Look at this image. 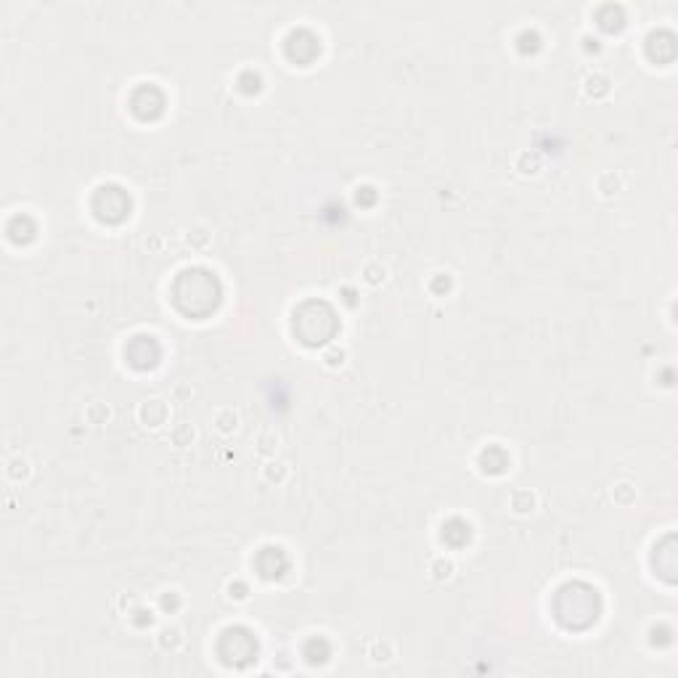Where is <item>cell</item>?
Masks as SVG:
<instances>
[{
  "label": "cell",
  "instance_id": "6da1fadb",
  "mask_svg": "<svg viewBox=\"0 0 678 678\" xmlns=\"http://www.w3.org/2000/svg\"><path fill=\"white\" fill-rule=\"evenodd\" d=\"M167 419H170V408H167L164 400L151 398L138 406V422L146 429H160V426L167 424Z\"/></svg>",
  "mask_w": 678,
  "mask_h": 678
},
{
  "label": "cell",
  "instance_id": "7a4b0ae2",
  "mask_svg": "<svg viewBox=\"0 0 678 678\" xmlns=\"http://www.w3.org/2000/svg\"><path fill=\"white\" fill-rule=\"evenodd\" d=\"M538 504H541V498H538V493L530 491V488H514V491L509 493V509H511L517 517H527V514H532V511L538 509Z\"/></svg>",
  "mask_w": 678,
  "mask_h": 678
},
{
  "label": "cell",
  "instance_id": "3957f363",
  "mask_svg": "<svg viewBox=\"0 0 678 678\" xmlns=\"http://www.w3.org/2000/svg\"><path fill=\"white\" fill-rule=\"evenodd\" d=\"M183 644H186V631L180 628V625H162L160 631H157V647H160L162 652H180L183 649Z\"/></svg>",
  "mask_w": 678,
  "mask_h": 678
},
{
  "label": "cell",
  "instance_id": "277c9868",
  "mask_svg": "<svg viewBox=\"0 0 678 678\" xmlns=\"http://www.w3.org/2000/svg\"><path fill=\"white\" fill-rule=\"evenodd\" d=\"M387 279H390V268H387L382 260H369V263H363V268H360V281H363L369 289L385 286Z\"/></svg>",
  "mask_w": 678,
  "mask_h": 678
},
{
  "label": "cell",
  "instance_id": "5b68a950",
  "mask_svg": "<svg viewBox=\"0 0 678 678\" xmlns=\"http://www.w3.org/2000/svg\"><path fill=\"white\" fill-rule=\"evenodd\" d=\"M511 167H514V173L522 175V178H530V175H538L541 170H544V160L535 154V151H517L514 154V160H511Z\"/></svg>",
  "mask_w": 678,
  "mask_h": 678
},
{
  "label": "cell",
  "instance_id": "8992f818",
  "mask_svg": "<svg viewBox=\"0 0 678 678\" xmlns=\"http://www.w3.org/2000/svg\"><path fill=\"white\" fill-rule=\"evenodd\" d=\"M623 188H625V180L617 170H604V173L596 178V191L601 199H615Z\"/></svg>",
  "mask_w": 678,
  "mask_h": 678
},
{
  "label": "cell",
  "instance_id": "52a82bcc",
  "mask_svg": "<svg viewBox=\"0 0 678 678\" xmlns=\"http://www.w3.org/2000/svg\"><path fill=\"white\" fill-rule=\"evenodd\" d=\"M213 228L204 226V223H197V226H191L183 233V241H186V247H191V249H197V252H204V249H210V244H213Z\"/></svg>",
  "mask_w": 678,
  "mask_h": 678
},
{
  "label": "cell",
  "instance_id": "ba28073f",
  "mask_svg": "<svg viewBox=\"0 0 678 678\" xmlns=\"http://www.w3.org/2000/svg\"><path fill=\"white\" fill-rule=\"evenodd\" d=\"M239 424H241V416H239V411L236 408H231V406H226V408H217L215 411V416H213V426L220 432V435H233L236 429H239Z\"/></svg>",
  "mask_w": 678,
  "mask_h": 678
},
{
  "label": "cell",
  "instance_id": "9c48e42d",
  "mask_svg": "<svg viewBox=\"0 0 678 678\" xmlns=\"http://www.w3.org/2000/svg\"><path fill=\"white\" fill-rule=\"evenodd\" d=\"M260 475H263V479H265L268 485H284L286 479L292 477V466L286 464V461H281V459H268Z\"/></svg>",
  "mask_w": 678,
  "mask_h": 678
},
{
  "label": "cell",
  "instance_id": "30bf717a",
  "mask_svg": "<svg viewBox=\"0 0 678 678\" xmlns=\"http://www.w3.org/2000/svg\"><path fill=\"white\" fill-rule=\"evenodd\" d=\"M366 652H369L371 663H376V665L392 663V660L398 657V649H395V644H392L390 638H373Z\"/></svg>",
  "mask_w": 678,
  "mask_h": 678
},
{
  "label": "cell",
  "instance_id": "8fae6325",
  "mask_svg": "<svg viewBox=\"0 0 678 678\" xmlns=\"http://www.w3.org/2000/svg\"><path fill=\"white\" fill-rule=\"evenodd\" d=\"M111 416H114V408L104 400H93L85 406V422L91 426H104L107 422H111Z\"/></svg>",
  "mask_w": 678,
  "mask_h": 678
},
{
  "label": "cell",
  "instance_id": "7c38bea8",
  "mask_svg": "<svg viewBox=\"0 0 678 678\" xmlns=\"http://www.w3.org/2000/svg\"><path fill=\"white\" fill-rule=\"evenodd\" d=\"M279 442H281V435L276 429H263L254 438V451L260 453V456H265V459H273L276 451H279Z\"/></svg>",
  "mask_w": 678,
  "mask_h": 678
},
{
  "label": "cell",
  "instance_id": "4fadbf2b",
  "mask_svg": "<svg viewBox=\"0 0 678 678\" xmlns=\"http://www.w3.org/2000/svg\"><path fill=\"white\" fill-rule=\"evenodd\" d=\"M610 77L607 75H601V72H591L588 77L583 80V93L588 95V98H604V95L610 93Z\"/></svg>",
  "mask_w": 678,
  "mask_h": 678
},
{
  "label": "cell",
  "instance_id": "5bb4252c",
  "mask_svg": "<svg viewBox=\"0 0 678 678\" xmlns=\"http://www.w3.org/2000/svg\"><path fill=\"white\" fill-rule=\"evenodd\" d=\"M167 440L173 442L175 448H188V445H194V440H197V426L188 424V422H178V424L170 429Z\"/></svg>",
  "mask_w": 678,
  "mask_h": 678
},
{
  "label": "cell",
  "instance_id": "9a60e30c",
  "mask_svg": "<svg viewBox=\"0 0 678 678\" xmlns=\"http://www.w3.org/2000/svg\"><path fill=\"white\" fill-rule=\"evenodd\" d=\"M6 475H8V479H14V482H27L32 477V461L24 459V456H14L8 461V466H6Z\"/></svg>",
  "mask_w": 678,
  "mask_h": 678
},
{
  "label": "cell",
  "instance_id": "2e32d148",
  "mask_svg": "<svg viewBox=\"0 0 678 678\" xmlns=\"http://www.w3.org/2000/svg\"><path fill=\"white\" fill-rule=\"evenodd\" d=\"M157 607L162 612H167V615H173V612H178L183 607V594L178 588H164L160 596H157Z\"/></svg>",
  "mask_w": 678,
  "mask_h": 678
},
{
  "label": "cell",
  "instance_id": "e0dca14e",
  "mask_svg": "<svg viewBox=\"0 0 678 678\" xmlns=\"http://www.w3.org/2000/svg\"><path fill=\"white\" fill-rule=\"evenodd\" d=\"M429 572H432L435 580H448V578H453V572H456V562L451 557H445V554H440V557H435L429 562Z\"/></svg>",
  "mask_w": 678,
  "mask_h": 678
},
{
  "label": "cell",
  "instance_id": "ac0fdd59",
  "mask_svg": "<svg viewBox=\"0 0 678 678\" xmlns=\"http://www.w3.org/2000/svg\"><path fill=\"white\" fill-rule=\"evenodd\" d=\"M347 358H350V353H347V347H342V345L326 347L323 355H321V360H323L326 369H342V366L347 363Z\"/></svg>",
  "mask_w": 678,
  "mask_h": 678
},
{
  "label": "cell",
  "instance_id": "d6986e66",
  "mask_svg": "<svg viewBox=\"0 0 678 678\" xmlns=\"http://www.w3.org/2000/svg\"><path fill=\"white\" fill-rule=\"evenodd\" d=\"M612 498L617 501L620 506H628V504H633L636 501V488L631 485V482H617L615 488H612Z\"/></svg>",
  "mask_w": 678,
  "mask_h": 678
},
{
  "label": "cell",
  "instance_id": "ffe728a7",
  "mask_svg": "<svg viewBox=\"0 0 678 678\" xmlns=\"http://www.w3.org/2000/svg\"><path fill=\"white\" fill-rule=\"evenodd\" d=\"M228 599H236V601L249 599V585L244 583V580H233V583H228Z\"/></svg>",
  "mask_w": 678,
  "mask_h": 678
},
{
  "label": "cell",
  "instance_id": "44dd1931",
  "mask_svg": "<svg viewBox=\"0 0 678 678\" xmlns=\"http://www.w3.org/2000/svg\"><path fill=\"white\" fill-rule=\"evenodd\" d=\"M175 398L178 400H191L194 398V387H188V385H178L175 387V392H173Z\"/></svg>",
  "mask_w": 678,
  "mask_h": 678
}]
</instances>
